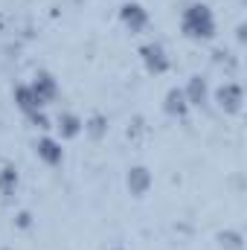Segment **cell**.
Wrapping results in <instances>:
<instances>
[{
  "instance_id": "cell-1",
  "label": "cell",
  "mask_w": 247,
  "mask_h": 250,
  "mask_svg": "<svg viewBox=\"0 0 247 250\" xmlns=\"http://www.w3.org/2000/svg\"><path fill=\"white\" fill-rule=\"evenodd\" d=\"M184 32L186 38H195V41H209L215 35V15L209 6L204 3H195L184 12Z\"/></svg>"
},
{
  "instance_id": "cell-7",
  "label": "cell",
  "mask_w": 247,
  "mask_h": 250,
  "mask_svg": "<svg viewBox=\"0 0 247 250\" xmlns=\"http://www.w3.org/2000/svg\"><path fill=\"white\" fill-rule=\"evenodd\" d=\"M15 102H18V108H21L23 114H29V117H32V114H38V108H44V105L38 102V96L32 93V87H29V84H21V87L15 90Z\"/></svg>"
},
{
  "instance_id": "cell-3",
  "label": "cell",
  "mask_w": 247,
  "mask_h": 250,
  "mask_svg": "<svg viewBox=\"0 0 247 250\" xmlns=\"http://www.w3.org/2000/svg\"><path fill=\"white\" fill-rule=\"evenodd\" d=\"M35 154L47 163V166H59L64 160V148L59 140H53V137H41L38 143H35Z\"/></svg>"
},
{
  "instance_id": "cell-4",
  "label": "cell",
  "mask_w": 247,
  "mask_h": 250,
  "mask_svg": "<svg viewBox=\"0 0 247 250\" xmlns=\"http://www.w3.org/2000/svg\"><path fill=\"white\" fill-rule=\"evenodd\" d=\"M120 21H123L131 32H140V29H145V23H148V12H145L140 3H125L123 9H120Z\"/></svg>"
},
{
  "instance_id": "cell-2",
  "label": "cell",
  "mask_w": 247,
  "mask_h": 250,
  "mask_svg": "<svg viewBox=\"0 0 247 250\" xmlns=\"http://www.w3.org/2000/svg\"><path fill=\"white\" fill-rule=\"evenodd\" d=\"M215 99H218V108L224 111V114H239L242 111V87L239 84H233V82H227L224 87H218V93H215Z\"/></svg>"
},
{
  "instance_id": "cell-9",
  "label": "cell",
  "mask_w": 247,
  "mask_h": 250,
  "mask_svg": "<svg viewBox=\"0 0 247 250\" xmlns=\"http://www.w3.org/2000/svg\"><path fill=\"white\" fill-rule=\"evenodd\" d=\"M148 187H151V175H148V169L137 166V169L128 172V189H131L134 195H145Z\"/></svg>"
},
{
  "instance_id": "cell-13",
  "label": "cell",
  "mask_w": 247,
  "mask_h": 250,
  "mask_svg": "<svg viewBox=\"0 0 247 250\" xmlns=\"http://www.w3.org/2000/svg\"><path fill=\"white\" fill-rule=\"evenodd\" d=\"M117 250H120V248H117Z\"/></svg>"
},
{
  "instance_id": "cell-5",
  "label": "cell",
  "mask_w": 247,
  "mask_h": 250,
  "mask_svg": "<svg viewBox=\"0 0 247 250\" xmlns=\"http://www.w3.org/2000/svg\"><path fill=\"white\" fill-rule=\"evenodd\" d=\"M32 93L38 96V102L41 105H47V102H53L56 99V93H59V84H56V79L50 76V73H38L35 79H32Z\"/></svg>"
},
{
  "instance_id": "cell-11",
  "label": "cell",
  "mask_w": 247,
  "mask_h": 250,
  "mask_svg": "<svg viewBox=\"0 0 247 250\" xmlns=\"http://www.w3.org/2000/svg\"><path fill=\"white\" fill-rule=\"evenodd\" d=\"M82 128H84V123H82L76 114H64V117H59V131H62V137H79Z\"/></svg>"
},
{
  "instance_id": "cell-6",
  "label": "cell",
  "mask_w": 247,
  "mask_h": 250,
  "mask_svg": "<svg viewBox=\"0 0 247 250\" xmlns=\"http://www.w3.org/2000/svg\"><path fill=\"white\" fill-rule=\"evenodd\" d=\"M140 53H143V62L151 73H166L169 70V56H166V50L160 44H145Z\"/></svg>"
},
{
  "instance_id": "cell-12",
  "label": "cell",
  "mask_w": 247,
  "mask_h": 250,
  "mask_svg": "<svg viewBox=\"0 0 247 250\" xmlns=\"http://www.w3.org/2000/svg\"><path fill=\"white\" fill-rule=\"evenodd\" d=\"M18 189V169L15 166H3L0 169V192L3 195H12Z\"/></svg>"
},
{
  "instance_id": "cell-8",
  "label": "cell",
  "mask_w": 247,
  "mask_h": 250,
  "mask_svg": "<svg viewBox=\"0 0 247 250\" xmlns=\"http://www.w3.org/2000/svg\"><path fill=\"white\" fill-rule=\"evenodd\" d=\"M186 111H189L186 93L181 87H172V90L166 93V114H172V117H186Z\"/></svg>"
},
{
  "instance_id": "cell-10",
  "label": "cell",
  "mask_w": 247,
  "mask_h": 250,
  "mask_svg": "<svg viewBox=\"0 0 247 250\" xmlns=\"http://www.w3.org/2000/svg\"><path fill=\"white\" fill-rule=\"evenodd\" d=\"M184 93H186V102H189V105H204V102H206V82H204L201 76H192Z\"/></svg>"
}]
</instances>
